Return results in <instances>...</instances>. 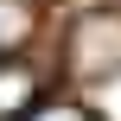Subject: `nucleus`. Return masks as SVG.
<instances>
[{"instance_id": "f257e3e1", "label": "nucleus", "mask_w": 121, "mask_h": 121, "mask_svg": "<svg viewBox=\"0 0 121 121\" xmlns=\"http://www.w3.org/2000/svg\"><path fill=\"white\" fill-rule=\"evenodd\" d=\"M70 77L83 83L121 77V13H83L70 26Z\"/></svg>"}, {"instance_id": "f03ea898", "label": "nucleus", "mask_w": 121, "mask_h": 121, "mask_svg": "<svg viewBox=\"0 0 121 121\" xmlns=\"http://www.w3.org/2000/svg\"><path fill=\"white\" fill-rule=\"evenodd\" d=\"M38 96H45V77L26 57H0V121H19Z\"/></svg>"}, {"instance_id": "7ed1b4c3", "label": "nucleus", "mask_w": 121, "mask_h": 121, "mask_svg": "<svg viewBox=\"0 0 121 121\" xmlns=\"http://www.w3.org/2000/svg\"><path fill=\"white\" fill-rule=\"evenodd\" d=\"M38 32V0H0V57H19Z\"/></svg>"}, {"instance_id": "20e7f679", "label": "nucleus", "mask_w": 121, "mask_h": 121, "mask_svg": "<svg viewBox=\"0 0 121 121\" xmlns=\"http://www.w3.org/2000/svg\"><path fill=\"white\" fill-rule=\"evenodd\" d=\"M19 121H96V115H89L83 102H32Z\"/></svg>"}]
</instances>
